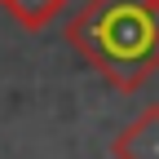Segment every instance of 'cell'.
<instances>
[{"instance_id":"4","label":"cell","mask_w":159,"mask_h":159,"mask_svg":"<svg viewBox=\"0 0 159 159\" xmlns=\"http://www.w3.org/2000/svg\"><path fill=\"white\" fill-rule=\"evenodd\" d=\"M155 18H159V0H155Z\"/></svg>"},{"instance_id":"3","label":"cell","mask_w":159,"mask_h":159,"mask_svg":"<svg viewBox=\"0 0 159 159\" xmlns=\"http://www.w3.org/2000/svg\"><path fill=\"white\" fill-rule=\"evenodd\" d=\"M66 5H71V0H5L0 9H5V13H9L22 31H31V35H35V31H44V27H49V22H53V18L62 13Z\"/></svg>"},{"instance_id":"1","label":"cell","mask_w":159,"mask_h":159,"mask_svg":"<svg viewBox=\"0 0 159 159\" xmlns=\"http://www.w3.org/2000/svg\"><path fill=\"white\" fill-rule=\"evenodd\" d=\"M62 40L115 93H137L159 71L155 0H84L62 27Z\"/></svg>"},{"instance_id":"2","label":"cell","mask_w":159,"mask_h":159,"mask_svg":"<svg viewBox=\"0 0 159 159\" xmlns=\"http://www.w3.org/2000/svg\"><path fill=\"white\" fill-rule=\"evenodd\" d=\"M115 159H159V106H146L142 115L124 124L111 142Z\"/></svg>"},{"instance_id":"5","label":"cell","mask_w":159,"mask_h":159,"mask_svg":"<svg viewBox=\"0 0 159 159\" xmlns=\"http://www.w3.org/2000/svg\"><path fill=\"white\" fill-rule=\"evenodd\" d=\"M0 5H5V0H0Z\"/></svg>"}]
</instances>
